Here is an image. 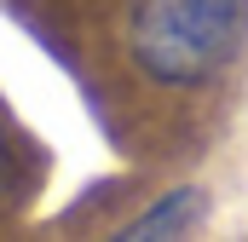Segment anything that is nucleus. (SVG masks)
I'll use <instances>...</instances> for the list:
<instances>
[{
  "label": "nucleus",
  "instance_id": "3",
  "mask_svg": "<svg viewBox=\"0 0 248 242\" xmlns=\"http://www.w3.org/2000/svg\"><path fill=\"white\" fill-rule=\"evenodd\" d=\"M0 184H6V138H0Z\"/></svg>",
  "mask_w": 248,
  "mask_h": 242
},
{
  "label": "nucleus",
  "instance_id": "2",
  "mask_svg": "<svg viewBox=\"0 0 248 242\" xmlns=\"http://www.w3.org/2000/svg\"><path fill=\"white\" fill-rule=\"evenodd\" d=\"M202 213H208V190L202 184H179V190H168V196H156L133 225H122L110 242H185L196 225H202Z\"/></svg>",
  "mask_w": 248,
  "mask_h": 242
},
{
  "label": "nucleus",
  "instance_id": "1",
  "mask_svg": "<svg viewBox=\"0 0 248 242\" xmlns=\"http://www.w3.org/2000/svg\"><path fill=\"white\" fill-rule=\"evenodd\" d=\"M248 0H139L127 23L133 63L162 87H196L237 58Z\"/></svg>",
  "mask_w": 248,
  "mask_h": 242
}]
</instances>
